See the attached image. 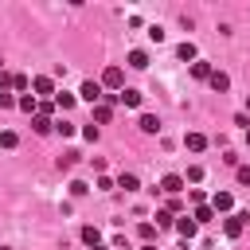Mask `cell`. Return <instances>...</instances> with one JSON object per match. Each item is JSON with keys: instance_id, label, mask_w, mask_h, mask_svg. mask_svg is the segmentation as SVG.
Here are the masks:
<instances>
[{"instance_id": "obj_1", "label": "cell", "mask_w": 250, "mask_h": 250, "mask_svg": "<svg viewBox=\"0 0 250 250\" xmlns=\"http://www.w3.org/2000/svg\"><path fill=\"white\" fill-rule=\"evenodd\" d=\"M246 219H250L246 211H230V215L223 219V230H227V238H238V234H242V227H246Z\"/></svg>"}, {"instance_id": "obj_2", "label": "cell", "mask_w": 250, "mask_h": 250, "mask_svg": "<svg viewBox=\"0 0 250 250\" xmlns=\"http://www.w3.org/2000/svg\"><path fill=\"white\" fill-rule=\"evenodd\" d=\"M102 86H109V90L121 94V90H125V70H121V66H105V70H102Z\"/></svg>"}, {"instance_id": "obj_3", "label": "cell", "mask_w": 250, "mask_h": 250, "mask_svg": "<svg viewBox=\"0 0 250 250\" xmlns=\"http://www.w3.org/2000/svg\"><path fill=\"white\" fill-rule=\"evenodd\" d=\"M31 90H35L39 102H47V98H55V78L51 74H39V78H31Z\"/></svg>"}, {"instance_id": "obj_4", "label": "cell", "mask_w": 250, "mask_h": 250, "mask_svg": "<svg viewBox=\"0 0 250 250\" xmlns=\"http://www.w3.org/2000/svg\"><path fill=\"white\" fill-rule=\"evenodd\" d=\"M78 98H82V102H90V105H98V102L105 98V94H102V82L86 78V82H82V90H78Z\"/></svg>"}, {"instance_id": "obj_5", "label": "cell", "mask_w": 250, "mask_h": 250, "mask_svg": "<svg viewBox=\"0 0 250 250\" xmlns=\"http://www.w3.org/2000/svg\"><path fill=\"white\" fill-rule=\"evenodd\" d=\"M160 191H164V195H180V191H184V176H176V172H168V176L160 180Z\"/></svg>"}, {"instance_id": "obj_6", "label": "cell", "mask_w": 250, "mask_h": 250, "mask_svg": "<svg viewBox=\"0 0 250 250\" xmlns=\"http://www.w3.org/2000/svg\"><path fill=\"white\" fill-rule=\"evenodd\" d=\"M211 211L219 215V211H234V195L230 191H215L211 195Z\"/></svg>"}, {"instance_id": "obj_7", "label": "cell", "mask_w": 250, "mask_h": 250, "mask_svg": "<svg viewBox=\"0 0 250 250\" xmlns=\"http://www.w3.org/2000/svg\"><path fill=\"white\" fill-rule=\"evenodd\" d=\"M117 102H121V105H129V109H141V102H145V94H141V90H129V86H125V90L117 94Z\"/></svg>"}, {"instance_id": "obj_8", "label": "cell", "mask_w": 250, "mask_h": 250, "mask_svg": "<svg viewBox=\"0 0 250 250\" xmlns=\"http://www.w3.org/2000/svg\"><path fill=\"white\" fill-rule=\"evenodd\" d=\"M207 82H211V90H215V94H227V90H230V78H227L223 70H211V78H207Z\"/></svg>"}, {"instance_id": "obj_9", "label": "cell", "mask_w": 250, "mask_h": 250, "mask_svg": "<svg viewBox=\"0 0 250 250\" xmlns=\"http://www.w3.org/2000/svg\"><path fill=\"white\" fill-rule=\"evenodd\" d=\"M184 148L203 152V148H207V137H203V133H184Z\"/></svg>"}, {"instance_id": "obj_10", "label": "cell", "mask_w": 250, "mask_h": 250, "mask_svg": "<svg viewBox=\"0 0 250 250\" xmlns=\"http://www.w3.org/2000/svg\"><path fill=\"white\" fill-rule=\"evenodd\" d=\"M176 230H180L184 238H195V230H199V223H195L191 215H184V219H176Z\"/></svg>"}, {"instance_id": "obj_11", "label": "cell", "mask_w": 250, "mask_h": 250, "mask_svg": "<svg viewBox=\"0 0 250 250\" xmlns=\"http://www.w3.org/2000/svg\"><path fill=\"white\" fill-rule=\"evenodd\" d=\"M109 117H113V105H109V102H98V105H94V121H98V125H109Z\"/></svg>"}, {"instance_id": "obj_12", "label": "cell", "mask_w": 250, "mask_h": 250, "mask_svg": "<svg viewBox=\"0 0 250 250\" xmlns=\"http://www.w3.org/2000/svg\"><path fill=\"white\" fill-rule=\"evenodd\" d=\"M16 105H20L23 113H39V98H35V94H20V102H16Z\"/></svg>"}, {"instance_id": "obj_13", "label": "cell", "mask_w": 250, "mask_h": 250, "mask_svg": "<svg viewBox=\"0 0 250 250\" xmlns=\"http://www.w3.org/2000/svg\"><path fill=\"white\" fill-rule=\"evenodd\" d=\"M31 129H35V133H51L55 125H51V117H47V113H35V117H31Z\"/></svg>"}, {"instance_id": "obj_14", "label": "cell", "mask_w": 250, "mask_h": 250, "mask_svg": "<svg viewBox=\"0 0 250 250\" xmlns=\"http://www.w3.org/2000/svg\"><path fill=\"white\" fill-rule=\"evenodd\" d=\"M137 125H141V133H160V121H156L152 113H141V121H137Z\"/></svg>"}, {"instance_id": "obj_15", "label": "cell", "mask_w": 250, "mask_h": 250, "mask_svg": "<svg viewBox=\"0 0 250 250\" xmlns=\"http://www.w3.org/2000/svg\"><path fill=\"white\" fill-rule=\"evenodd\" d=\"M117 188H125V191H137V188H141V180H137L133 172H121V176H117Z\"/></svg>"}, {"instance_id": "obj_16", "label": "cell", "mask_w": 250, "mask_h": 250, "mask_svg": "<svg viewBox=\"0 0 250 250\" xmlns=\"http://www.w3.org/2000/svg\"><path fill=\"white\" fill-rule=\"evenodd\" d=\"M191 219H195V223H211V219H215V211H211V203H199V207L191 211Z\"/></svg>"}, {"instance_id": "obj_17", "label": "cell", "mask_w": 250, "mask_h": 250, "mask_svg": "<svg viewBox=\"0 0 250 250\" xmlns=\"http://www.w3.org/2000/svg\"><path fill=\"white\" fill-rule=\"evenodd\" d=\"M129 66H133V70H145V66H148V55H145V51H129Z\"/></svg>"}, {"instance_id": "obj_18", "label": "cell", "mask_w": 250, "mask_h": 250, "mask_svg": "<svg viewBox=\"0 0 250 250\" xmlns=\"http://www.w3.org/2000/svg\"><path fill=\"white\" fill-rule=\"evenodd\" d=\"M55 105H59L62 113H66V109H74V94H66V90H59V94H55Z\"/></svg>"}, {"instance_id": "obj_19", "label": "cell", "mask_w": 250, "mask_h": 250, "mask_svg": "<svg viewBox=\"0 0 250 250\" xmlns=\"http://www.w3.org/2000/svg\"><path fill=\"white\" fill-rule=\"evenodd\" d=\"M82 242H86V246H102V234H98V227H82Z\"/></svg>"}, {"instance_id": "obj_20", "label": "cell", "mask_w": 250, "mask_h": 250, "mask_svg": "<svg viewBox=\"0 0 250 250\" xmlns=\"http://www.w3.org/2000/svg\"><path fill=\"white\" fill-rule=\"evenodd\" d=\"M176 55H180L184 62H191V59H195V43H188V39H184V43L176 47Z\"/></svg>"}, {"instance_id": "obj_21", "label": "cell", "mask_w": 250, "mask_h": 250, "mask_svg": "<svg viewBox=\"0 0 250 250\" xmlns=\"http://www.w3.org/2000/svg\"><path fill=\"white\" fill-rule=\"evenodd\" d=\"M191 78H211V62H191Z\"/></svg>"}, {"instance_id": "obj_22", "label": "cell", "mask_w": 250, "mask_h": 250, "mask_svg": "<svg viewBox=\"0 0 250 250\" xmlns=\"http://www.w3.org/2000/svg\"><path fill=\"white\" fill-rule=\"evenodd\" d=\"M16 145H20V137H16L12 129H4V133H0V148H16Z\"/></svg>"}, {"instance_id": "obj_23", "label": "cell", "mask_w": 250, "mask_h": 250, "mask_svg": "<svg viewBox=\"0 0 250 250\" xmlns=\"http://www.w3.org/2000/svg\"><path fill=\"white\" fill-rule=\"evenodd\" d=\"M137 234H141L145 242H152V238H156V227H152V223H141V227H137Z\"/></svg>"}, {"instance_id": "obj_24", "label": "cell", "mask_w": 250, "mask_h": 250, "mask_svg": "<svg viewBox=\"0 0 250 250\" xmlns=\"http://www.w3.org/2000/svg\"><path fill=\"white\" fill-rule=\"evenodd\" d=\"M74 160H78V152H62V156H59V168L66 172V168H74Z\"/></svg>"}, {"instance_id": "obj_25", "label": "cell", "mask_w": 250, "mask_h": 250, "mask_svg": "<svg viewBox=\"0 0 250 250\" xmlns=\"http://www.w3.org/2000/svg\"><path fill=\"white\" fill-rule=\"evenodd\" d=\"M156 227H172V211H168V207L156 211Z\"/></svg>"}, {"instance_id": "obj_26", "label": "cell", "mask_w": 250, "mask_h": 250, "mask_svg": "<svg viewBox=\"0 0 250 250\" xmlns=\"http://www.w3.org/2000/svg\"><path fill=\"white\" fill-rule=\"evenodd\" d=\"M16 102H20V98H16V94H4V90H0V109H12V105H16Z\"/></svg>"}, {"instance_id": "obj_27", "label": "cell", "mask_w": 250, "mask_h": 250, "mask_svg": "<svg viewBox=\"0 0 250 250\" xmlns=\"http://www.w3.org/2000/svg\"><path fill=\"white\" fill-rule=\"evenodd\" d=\"M188 180H191V184H199V180H203V168H199V164H191V168H188Z\"/></svg>"}, {"instance_id": "obj_28", "label": "cell", "mask_w": 250, "mask_h": 250, "mask_svg": "<svg viewBox=\"0 0 250 250\" xmlns=\"http://www.w3.org/2000/svg\"><path fill=\"white\" fill-rule=\"evenodd\" d=\"M55 129H59V133H62V137H74V125H70V121H59V125H55Z\"/></svg>"}, {"instance_id": "obj_29", "label": "cell", "mask_w": 250, "mask_h": 250, "mask_svg": "<svg viewBox=\"0 0 250 250\" xmlns=\"http://www.w3.org/2000/svg\"><path fill=\"white\" fill-rule=\"evenodd\" d=\"M70 195H86V184L82 180H70Z\"/></svg>"}, {"instance_id": "obj_30", "label": "cell", "mask_w": 250, "mask_h": 250, "mask_svg": "<svg viewBox=\"0 0 250 250\" xmlns=\"http://www.w3.org/2000/svg\"><path fill=\"white\" fill-rule=\"evenodd\" d=\"M238 184H250V168H238Z\"/></svg>"}, {"instance_id": "obj_31", "label": "cell", "mask_w": 250, "mask_h": 250, "mask_svg": "<svg viewBox=\"0 0 250 250\" xmlns=\"http://www.w3.org/2000/svg\"><path fill=\"white\" fill-rule=\"evenodd\" d=\"M141 250H160V246H156V242H145V246H141Z\"/></svg>"}, {"instance_id": "obj_32", "label": "cell", "mask_w": 250, "mask_h": 250, "mask_svg": "<svg viewBox=\"0 0 250 250\" xmlns=\"http://www.w3.org/2000/svg\"><path fill=\"white\" fill-rule=\"evenodd\" d=\"M90 250H113V246H90Z\"/></svg>"}, {"instance_id": "obj_33", "label": "cell", "mask_w": 250, "mask_h": 250, "mask_svg": "<svg viewBox=\"0 0 250 250\" xmlns=\"http://www.w3.org/2000/svg\"><path fill=\"white\" fill-rule=\"evenodd\" d=\"M246 113H250V98H246Z\"/></svg>"}, {"instance_id": "obj_34", "label": "cell", "mask_w": 250, "mask_h": 250, "mask_svg": "<svg viewBox=\"0 0 250 250\" xmlns=\"http://www.w3.org/2000/svg\"><path fill=\"white\" fill-rule=\"evenodd\" d=\"M246 145H250V129H246Z\"/></svg>"}, {"instance_id": "obj_35", "label": "cell", "mask_w": 250, "mask_h": 250, "mask_svg": "<svg viewBox=\"0 0 250 250\" xmlns=\"http://www.w3.org/2000/svg\"><path fill=\"white\" fill-rule=\"evenodd\" d=\"M0 250H12V246H0Z\"/></svg>"}]
</instances>
